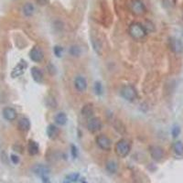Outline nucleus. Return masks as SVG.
<instances>
[{"mask_svg": "<svg viewBox=\"0 0 183 183\" xmlns=\"http://www.w3.org/2000/svg\"><path fill=\"white\" fill-rule=\"evenodd\" d=\"M128 32H129L131 38L134 39L135 40H142L146 38V36L148 34L145 27L143 26V24H141L139 22L132 23L129 26Z\"/></svg>", "mask_w": 183, "mask_h": 183, "instance_id": "1", "label": "nucleus"}, {"mask_svg": "<svg viewBox=\"0 0 183 183\" xmlns=\"http://www.w3.org/2000/svg\"><path fill=\"white\" fill-rule=\"evenodd\" d=\"M130 144L126 139H120L114 147L115 154L119 157H126L130 152Z\"/></svg>", "mask_w": 183, "mask_h": 183, "instance_id": "2", "label": "nucleus"}, {"mask_svg": "<svg viewBox=\"0 0 183 183\" xmlns=\"http://www.w3.org/2000/svg\"><path fill=\"white\" fill-rule=\"evenodd\" d=\"M121 96L128 102H133L135 100L137 94L135 89L132 86V85H125L122 87L121 91H120Z\"/></svg>", "mask_w": 183, "mask_h": 183, "instance_id": "3", "label": "nucleus"}, {"mask_svg": "<svg viewBox=\"0 0 183 183\" xmlns=\"http://www.w3.org/2000/svg\"><path fill=\"white\" fill-rule=\"evenodd\" d=\"M32 170L37 176H39L42 179L43 182L49 183V181H48V175L50 174L49 167H47L43 164H37L36 166L33 167Z\"/></svg>", "mask_w": 183, "mask_h": 183, "instance_id": "4", "label": "nucleus"}, {"mask_svg": "<svg viewBox=\"0 0 183 183\" xmlns=\"http://www.w3.org/2000/svg\"><path fill=\"white\" fill-rule=\"evenodd\" d=\"M130 9L135 16H142L146 13V6L141 0H131Z\"/></svg>", "mask_w": 183, "mask_h": 183, "instance_id": "5", "label": "nucleus"}, {"mask_svg": "<svg viewBox=\"0 0 183 183\" xmlns=\"http://www.w3.org/2000/svg\"><path fill=\"white\" fill-rule=\"evenodd\" d=\"M96 145L103 150L108 151L112 148V141L111 139L105 135H99L95 138Z\"/></svg>", "mask_w": 183, "mask_h": 183, "instance_id": "6", "label": "nucleus"}, {"mask_svg": "<svg viewBox=\"0 0 183 183\" xmlns=\"http://www.w3.org/2000/svg\"><path fill=\"white\" fill-rule=\"evenodd\" d=\"M103 124L99 117H91L87 121V129L91 133H96L102 129Z\"/></svg>", "mask_w": 183, "mask_h": 183, "instance_id": "7", "label": "nucleus"}, {"mask_svg": "<svg viewBox=\"0 0 183 183\" xmlns=\"http://www.w3.org/2000/svg\"><path fill=\"white\" fill-rule=\"evenodd\" d=\"M29 58L34 62H41L44 59V52L40 46H33L29 52Z\"/></svg>", "mask_w": 183, "mask_h": 183, "instance_id": "8", "label": "nucleus"}, {"mask_svg": "<svg viewBox=\"0 0 183 183\" xmlns=\"http://www.w3.org/2000/svg\"><path fill=\"white\" fill-rule=\"evenodd\" d=\"M149 153H150L151 157L156 161L161 160L164 157V150L162 148L158 146H151L149 148Z\"/></svg>", "mask_w": 183, "mask_h": 183, "instance_id": "9", "label": "nucleus"}, {"mask_svg": "<svg viewBox=\"0 0 183 183\" xmlns=\"http://www.w3.org/2000/svg\"><path fill=\"white\" fill-rule=\"evenodd\" d=\"M27 67V64L24 60H21L20 62L13 69L12 73H11V76L13 78H17V77H19L21 76L24 72H25V69Z\"/></svg>", "mask_w": 183, "mask_h": 183, "instance_id": "10", "label": "nucleus"}, {"mask_svg": "<svg viewBox=\"0 0 183 183\" xmlns=\"http://www.w3.org/2000/svg\"><path fill=\"white\" fill-rule=\"evenodd\" d=\"M2 114H3V117L6 120L10 121V122L16 120L17 116H18L17 111L12 107H5L2 111Z\"/></svg>", "mask_w": 183, "mask_h": 183, "instance_id": "11", "label": "nucleus"}, {"mask_svg": "<svg viewBox=\"0 0 183 183\" xmlns=\"http://www.w3.org/2000/svg\"><path fill=\"white\" fill-rule=\"evenodd\" d=\"M168 46L170 48V50L175 53H181L183 51V44L182 42L178 40V39H174L171 38L168 40Z\"/></svg>", "mask_w": 183, "mask_h": 183, "instance_id": "12", "label": "nucleus"}, {"mask_svg": "<svg viewBox=\"0 0 183 183\" xmlns=\"http://www.w3.org/2000/svg\"><path fill=\"white\" fill-rule=\"evenodd\" d=\"M74 86L76 88V90L82 93L85 92L87 89V81L86 79L82 76H77L74 80Z\"/></svg>", "mask_w": 183, "mask_h": 183, "instance_id": "13", "label": "nucleus"}, {"mask_svg": "<svg viewBox=\"0 0 183 183\" xmlns=\"http://www.w3.org/2000/svg\"><path fill=\"white\" fill-rule=\"evenodd\" d=\"M81 115L84 117V118H91L93 117V114H94V105L92 103H88L86 105H84L81 108Z\"/></svg>", "mask_w": 183, "mask_h": 183, "instance_id": "14", "label": "nucleus"}, {"mask_svg": "<svg viewBox=\"0 0 183 183\" xmlns=\"http://www.w3.org/2000/svg\"><path fill=\"white\" fill-rule=\"evenodd\" d=\"M59 135H60V129H59V127L57 126H55L53 124L48 126V127H47V135H48V137L50 139H52V140L56 139L59 136Z\"/></svg>", "mask_w": 183, "mask_h": 183, "instance_id": "15", "label": "nucleus"}, {"mask_svg": "<svg viewBox=\"0 0 183 183\" xmlns=\"http://www.w3.org/2000/svg\"><path fill=\"white\" fill-rule=\"evenodd\" d=\"M30 73H31V76L32 79L36 81V82H41L43 81V73L42 72L40 71V68L38 67H32L31 70H30Z\"/></svg>", "mask_w": 183, "mask_h": 183, "instance_id": "16", "label": "nucleus"}, {"mask_svg": "<svg viewBox=\"0 0 183 183\" xmlns=\"http://www.w3.org/2000/svg\"><path fill=\"white\" fill-rule=\"evenodd\" d=\"M40 151V146L39 144L34 140H29L27 144V152L30 156H35Z\"/></svg>", "mask_w": 183, "mask_h": 183, "instance_id": "17", "label": "nucleus"}, {"mask_svg": "<svg viewBox=\"0 0 183 183\" xmlns=\"http://www.w3.org/2000/svg\"><path fill=\"white\" fill-rule=\"evenodd\" d=\"M18 127H19V129L20 131H22V132H27V131H28L30 129V127H31V124H30L29 119L27 118V117H22V118H20L19 121Z\"/></svg>", "mask_w": 183, "mask_h": 183, "instance_id": "18", "label": "nucleus"}, {"mask_svg": "<svg viewBox=\"0 0 183 183\" xmlns=\"http://www.w3.org/2000/svg\"><path fill=\"white\" fill-rule=\"evenodd\" d=\"M55 122L58 126H65L68 121L67 114L63 112H60L55 115Z\"/></svg>", "mask_w": 183, "mask_h": 183, "instance_id": "19", "label": "nucleus"}, {"mask_svg": "<svg viewBox=\"0 0 183 183\" xmlns=\"http://www.w3.org/2000/svg\"><path fill=\"white\" fill-rule=\"evenodd\" d=\"M118 169V165L115 161L114 160H109L106 162V170L111 173V174H114L117 172Z\"/></svg>", "mask_w": 183, "mask_h": 183, "instance_id": "20", "label": "nucleus"}, {"mask_svg": "<svg viewBox=\"0 0 183 183\" xmlns=\"http://www.w3.org/2000/svg\"><path fill=\"white\" fill-rule=\"evenodd\" d=\"M23 13L26 17H31L34 13V6L30 3H26L23 6Z\"/></svg>", "mask_w": 183, "mask_h": 183, "instance_id": "21", "label": "nucleus"}, {"mask_svg": "<svg viewBox=\"0 0 183 183\" xmlns=\"http://www.w3.org/2000/svg\"><path fill=\"white\" fill-rule=\"evenodd\" d=\"M80 178V174L77 173V172H74V173H71V174H69L66 178H65V180H64V181L63 183H74L76 182L77 181H78V179Z\"/></svg>", "mask_w": 183, "mask_h": 183, "instance_id": "22", "label": "nucleus"}, {"mask_svg": "<svg viewBox=\"0 0 183 183\" xmlns=\"http://www.w3.org/2000/svg\"><path fill=\"white\" fill-rule=\"evenodd\" d=\"M69 52L73 57H79L81 54V50L78 45H72L69 49Z\"/></svg>", "mask_w": 183, "mask_h": 183, "instance_id": "23", "label": "nucleus"}, {"mask_svg": "<svg viewBox=\"0 0 183 183\" xmlns=\"http://www.w3.org/2000/svg\"><path fill=\"white\" fill-rule=\"evenodd\" d=\"M94 89L95 94H97V95H102L103 94L104 89H103V85H102L101 81H95L94 85Z\"/></svg>", "mask_w": 183, "mask_h": 183, "instance_id": "24", "label": "nucleus"}, {"mask_svg": "<svg viewBox=\"0 0 183 183\" xmlns=\"http://www.w3.org/2000/svg\"><path fill=\"white\" fill-rule=\"evenodd\" d=\"M173 148H174V152L181 156V155H183V144L181 142H176L173 146Z\"/></svg>", "mask_w": 183, "mask_h": 183, "instance_id": "25", "label": "nucleus"}, {"mask_svg": "<svg viewBox=\"0 0 183 183\" xmlns=\"http://www.w3.org/2000/svg\"><path fill=\"white\" fill-rule=\"evenodd\" d=\"M53 52H54V54L55 56H57L58 58H60L61 57V54L63 52V48L60 47V46H55L54 49H53Z\"/></svg>", "mask_w": 183, "mask_h": 183, "instance_id": "26", "label": "nucleus"}, {"mask_svg": "<svg viewBox=\"0 0 183 183\" xmlns=\"http://www.w3.org/2000/svg\"><path fill=\"white\" fill-rule=\"evenodd\" d=\"M46 102H48V103H47L48 107L55 108V107H56V105H57V103H56L55 99H54V98H52V97H51V96H49V97L46 99Z\"/></svg>", "mask_w": 183, "mask_h": 183, "instance_id": "27", "label": "nucleus"}, {"mask_svg": "<svg viewBox=\"0 0 183 183\" xmlns=\"http://www.w3.org/2000/svg\"><path fill=\"white\" fill-rule=\"evenodd\" d=\"M71 153H72V156L74 158H76L77 156H78V148L74 145L71 146Z\"/></svg>", "mask_w": 183, "mask_h": 183, "instance_id": "28", "label": "nucleus"}, {"mask_svg": "<svg viewBox=\"0 0 183 183\" xmlns=\"http://www.w3.org/2000/svg\"><path fill=\"white\" fill-rule=\"evenodd\" d=\"M180 133H181V129H180L179 127H173V129H172V135H173V137H177L180 135Z\"/></svg>", "mask_w": 183, "mask_h": 183, "instance_id": "29", "label": "nucleus"}, {"mask_svg": "<svg viewBox=\"0 0 183 183\" xmlns=\"http://www.w3.org/2000/svg\"><path fill=\"white\" fill-rule=\"evenodd\" d=\"M49 1L50 0H36V3L39 5V6H46L49 4Z\"/></svg>", "mask_w": 183, "mask_h": 183, "instance_id": "30", "label": "nucleus"}, {"mask_svg": "<svg viewBox=\"0 0 183 183\" xmlns=\"http://www.w3.org/2000/svg\"><path fill=\"white\" fill-rule=\"evenodd\" d=\"M10 158H11V161L14 163V164H18L19 162V157L16 155H11L10 156Z\"/></svg>", "mask_w": 183, "mask_h": 183, "instance_id": "31", "label": "nucleus"}, {"mask_svg": "<svg viewBox=\"0 0 183 183\" xmlns=\"http://www.w3.org/2000/svg\"><path fill=\"white\" fill-rule=\"evenodd\" d=\"M81 183H87V182H86V181H82V182H81Z\"/></svg>", "mask_w": 183, "mask_h": 183, "instance_id": "32", "label": "nucleus"}]
</instances>
